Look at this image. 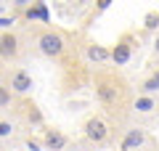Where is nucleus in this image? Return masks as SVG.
Instances as JSON below:
<instances>
[{
	"mask_svg": "<svg viewBox=\"0 0 159 151\" xmlns=\"http://www.w3.org/2000/svg\"><path fill=\"white\" fill-rule=\"evenodd\" d=\"M93 90H96V101L109 114H122V109L127 106L130 85L119 72H96Z\"/></svg>",
	"mask_w": 159,
	"mask_h": 151,
	"instance_id": "nucleus-1",
	"label": "nucleus"
},
{
	"mask_svg": "<svg viewBox=\"0 0 159 151\" xmlns=\"http://www.w3.org/2000/svg\"><path fill=\"white\" fill-rule=\"evenodd\" d=\"M37 43V50L43 53L45 58H53V61H61L64 53H66V40L58 29H43V32L34 37Z\"/></svg>",
	"mask_w": 159,
	"mask_h": 151,
	"instance_id": "nucleus-2",
	"label": "nucleus"
},
{
	"mask_svg": "<svg viewBox=\"0 0 159 151\" xmlns=\"http://www.w3.org/2000/svg\"><path fill=\"white\" fill-rule=\"evenodd\" d=\"M82 133H85L88 143H93V146H106L109 138H111L109 122L103 117H98V114H93V117H88L85 122H82Z\"/></svg>",
	"mask_w": 159,
	"mask_h": 151,
	"instance_id": "nucleus-3",
	"label": "nucleus"
},
{
	"mask_svg": "<svg viewBox=\"0 0 159 151\" xmlns=\"http://www.w3.org/2000/svg\"><path fill=\"white\" fill-rule=\"evenodd\" d=\"M6 85L11 88V93L13 95H29L32 93V88H34V82H32V74L27 72L24 66H13V69H8L6 72Z\"/></svg>",
	"mask_w": 159,
	"mask_h": 151,
	"instance_id": "nucleus-4",
	"label": "nucleus"
},
{
	"mask_svg": "<svg viewBox=\"0 0 159 151\" xmlns=\"http://www.w3.org/2000/svg\"><path fill=\"white\" fill-rule=\"evenodd\" d=\"M133 50H135V37H133L130 32H125L117 43L111 45V64L114 66H125V64L133 58Z\"/></svg>",
	"mask_w": 159,
	"mask_h": 151,
	"instance_id": "nucleus-5",
	"label": "nucleus"
},
{
	"mask_svg": "<svg viewBox=\"0 0 159 151\" xmlns=\"http://www.w3.org/2000/svg\"><path fill=\"white\" fill-rule=\"evenodd\" d=\"M148 143V133L141 127V125H135V127H127L125 135H122V140H119V151H143Z\"/></svg>",
	"mask_w": 159,
	"mask_h": 151,
	"instance_id": "nucleus-6",
	"label": "nucleus"
},
{
	"mask_svg": "<svg viewBox=\"0 0 159 151\" xmlns=\"http://www.w3.org/2000/svg\"><path fill=\"white\" fill-rule=\"evenodd\" d=\"M21 56V43L13 32H0V58L3 61H19Z\"/></svg>",
	"mask_w": 159,
	"mask_h": 151,
	"instance_id": "nucleus-7",
	"label": "nucleus"
},
{
	"mask_svg": "<svg viewBox=\"0 0 159 151\" xmlns=\"http://www.w3.org/2000/svg\"><path fill=\"white\" fill-rule=\"evenodd\" d=\"M157 109H159L157 95H135V101L130 103V112L135 117H154Z\"/></svg>",
	"mask_w": 159,
	"mask_h": 151,
	"instance_id": "nucleus-8",
	"label": "nucleus"
},
{
	"mask_svg": "<svg viewBox=\"0 0 159 151\" xmlns=\"http://www.w3.org/2000/svg\"><path fill=\"white\" fill-rule=\"evenodd\" d=\"M19 16L24 19V21H40V24H48L51 21V11H48V3L45 0H34L29 8H24Z\"/></svg>",
	"mask_w": 159,
	"mask_h": 151,
	"instance_id": "nucleus-9",
	"label": "nucleus"
},
{
	"mask_svg": "<svg viewBox=\"0 0 159 151\" xmlns=\"http://www.w3.org/2000/svg\"><path fill=\"white\" fill-rule=\"evenodd\" d=\"M43 146L45 151H64L69 146V135L64 130H56V127H48L43 133Z\"/></svg>",
	"mask_w": 159,
	"mask_h": 151,
	"instance_id": "nucleus-10",
	"label": "nucleus"
},
{
	"mask_svg": "<svg viewBox=\"0 0 159 151\" xmlns=\"http://www.w3.org/2000/svg\"><path fill=\"white\" fill-rule=\"evenodd\" d=\"M85 58L90 64H106V61H111V48L98 45V43H90L85 48Z\"/></svg>",
	"mask_w": 159,
	"mask_h": 151,
	"instance_id": "nucleus-11",
	"label": "nucleus"
},
{
	"mask_svg": "<svg viewBox=\"0 0 159 151\" xmlns=\"http://www.w3.org/2000/svg\"><path fill=\"white\" fill-rule=\"evenodd\" d=\"M19 114L24 117V122L27 125H34V127H40V125H45V117H43V112H40L34 103H21V109H19Z\"/></svg>",
	"mask_w": 159,
	"mask_h": 151,
	"instance_id": "nucleus-12",
	"label": "nucleus"
},
{
	"mask_svg": "<svg viewBox=\"0 0 159 151\" xmlns=\"http://www.w3.org/2000/svg\"><path fill=\"white\" fill-rule=\"evenodd\" d=\"M135 90H138V95H157L159 93V80L154 77V74H146V77L135 85Z\"/></svg>",
	"mask_w": 159,
	"mask_h": 151,
	"instance_id": "nucleus-13",
	"label": "nucleus"
},
{
	"mask_svg": "<svg viewBox=\"0 0 159 151\" xmlns=\"http://www.w3.org/2000/svg\"><path fill=\"white\" fill-rule=\"evenodd\" d=\"M13 135H16V122L8 117H0V149H3V143L13 140Z\"/></svg>",
	"mask_w": 159,
	"mask_h": 151,
	"instance_id": "nucleus-14",
	"label": "nucleus"
},
{
	"mask_svg": "<svg viewBox=\"0 0 159 151\" xmlns=\"http://www.w3.org/2000/svg\"><path fill=\"white\" fill-rule=\"evenodd\" d=\"M143 29L146 32H159V11H148L143 16Z\"/></svg>",
	"mask_w": 159,
	"mask_h": 151,
	"instance_id": "nucleus-15",
	"label": "nucleus"
},
{
	"mask_svg": "<svg viewBox=\"0 0 159 151\" xmlns=\"http://www.w3.org/2000/svg\"><path fill=\"white\" fill-rule=\"evenodd\" d=\"M13 98H16V95H13V93H11V88L3 82V85H0V109H8V106L13 103Z\"/></svg>",
	"mask_w": 159,
	"mask_h": 151,
	"instance_id": "nucleus-16",
	"label": "nucleus"
},
{
	"mask_svg": "<svg viewBox=\"0 0 159 151\" xmlns=\"http://www.w3.org/2000/svg\"><path fill=\"white\" fill-rule=\"evenodd\" d=\"M24 146H27V151H45L43 138H32V135H27V138H24Z\"/></svg>",
	"mask_w": 159,
	"mask_h": 151,
	"instance_id": "nucleus-17",
	"label": "nucleus"
},
{
	"mask_svg": "<svg viewBox=\"0 0 159 151\" xmlns=\"http://www.w3.org/2000/svg\"><path fill=\"white\" fill-rule=\"evenodd\" d=\"M16 21H19V16H0V29L3 32H11Z\"/></svg>",
	"mask_w": 159,
	"mask_h": 151,
	"instance_id": "nucleus-18",
	"label": "nucleus"
},
{
	"mask_svg": "<svg viewBox=\"0 0 159 151\" xmlns=\"http://www.w3.org/2000/svg\"><path fill=\"white\" fill-rule=\"evenodd\" d=\"M114 0H96V8H93V11H96V16L98 13H103V11H109V6H111Z\"/></svg>",
	"mask_w": 159,
	"mask_h": 151,
	"instance_id": "nucleus-19",
	"label": "nucleus"
},
{
	"mask_svg": "<svg viewBox=\"0 0 159 151\" xmlns=\"http://www.w3.org/2000/svg\"><path fill=\"white\" fill-rule=\"evenodd\" d=\"M32 3H34V0H13V8H16V11L21 13L24 8H29V6H32Z\"/></svg>",
	"mask_w": 159,
	"mask_h": 151,
	"instance_id": "nucleus-20",
	"label": "nucleus"
},
{
	"mask_svg": "<svg viewBox=\"0 0 159 151\" xmlns=\"http://www.w3.org/2000/svg\"><path fill=\"white\" fill-rule=\"evenodd\" d=\"M154 53L159 56V34H157V40H154Z\"/></svg>",
	"mask_w": 159,
	"mask_h": 151,
	"instance_id": "nucleus-21",
	"label": "nucleus"
},
{
	"mask_svg": "<svg viewBox=\"0 0 159 151\" xmlns=\"http://www.w3.org/2000/svg\"><path fill=\"white\" fill-rule=\"evenodd\" d=\"M148 74H154V77L159 80V66H154V69H151V72H148Z\"/></svg>",
	"mask_w": 159,
	"mask_h": 151,
	"instance_id": "nucleus-22",
	"label": "nucleus"
},
{
	"mask_svg": "<svg viewBox=\"0 0 159 151\" xmlns=\"http://www.w3.org/2000/svg\"><path fill=\"white\" fill-rule=\"evenodd\" d=\"M154 151H159V143H157V146H154Z\"/></svg>",
	"mask_w": 159,
	"mask_h": 151,
	"instance_id": "nucleus-23",
	"label": "nucleus"
}]
</instances>
